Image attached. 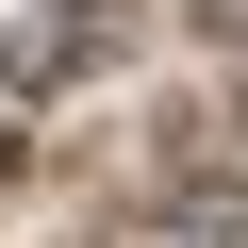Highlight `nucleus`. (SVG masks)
<instances>
[{
    "instance_id": "obj_2",
    "label": "nucleus",
    "mask_w": 248,
    "mask_h": 248,
    "mask_svg": "<svg viewBox=\"0 0 248 248\" xmlns=\"http://www.w3.org/2000/svg\"><path fill=\"white\" fill-rule=\"evenodd\" d=\"M0 182H17V133H0Z\"/></svg>"
},
{
    "instance_id": "obj_1",
    "label": "nucleus",
    "mask_w": 248,
    "mask_h": 248,
    "mask_svg": "<svg viewBox=\"0 0 248 248\" xmlns=\"http://www.w3.org/2000/svg\"><path fill=\"white\" fill-rule=\"evenodd\" d=\"M199 33H232V50H248V0H199Z\"/></svg>"
}]
</instances>
